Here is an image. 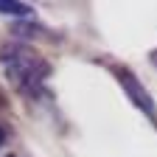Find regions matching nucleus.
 <instances>
[{
	"label": "nucleus",
	"instance_id": "obj_1",
	"mask_svg": "<svg viewBox=\"0 0 157 157\" xmlns=\"http://www.w3.org/2000/svg\"><path fill=\"white\" fill-rule=\"evenodd\" d=\"M0 65L6 67V78L25 95H39L45 78L51 76V65L25 45L0 48Z\"/></svg>",
	"mask_w": 157,
	"mask_h": 157
},
{
	"label": "nucleus",
	"instance_id": "obj_2",
	"mask_svg": "<svg viewBox=\"0 0 157 157\" xmlns=\"http://www.w3.org/2000/svg\"><path fill=\"white\" fill-rule=\"evenodd\" d=\"M112 73H115V78H118V84L124 87L126 98L151 121V126H157V107H154V98L149 95V90H146L140 82H137V76H135L132 70H126V67H112Z\"/></svg>",
	"mask_w": 157,
	"mask_h": 157
},
{
	"label": "nucleus",
	"instance_id": "obj_3",
	"mask_svg": "<svg viewBox=\"0 0 157 157\" xmlns=\"http://www.w3.org/2000/svg\"><path fill=\"white\" fill-rule=\"evenodd\" d=\"M0 14H6V17H28L31 6L20 3V0H0Z\"/></svg>",
	"mask_w": 157,
	"mask_h": 157
},
{
	"label": "nucleus",
	"instance_id": "obj_4",
	"mask_svg": "<svg viewBox=\"0 0 157 157\" xmlns=\"http://www.w3.org/2000/svg\"><path fill=\"white\" fill-rule=\"evenodd\" d=\"M3 143H6V129L0 126V146H3Z\"/></svg>",
	"mask_w": 157,
	"mask_h": 157
},
{
	"label": "nucleus",
	"instance_id": "obj_5",
	"mask_svg": "<svg viewBox=\"0 0 157 157\" xmlns=\"http://www.w3.org/2000/svg\"><path fill=\"white\" fill-rule=\"evenodd\" d=\"M154 65H157V53H154Z\"/></svg>",
	"mask_w": 157,
	"mask_h": 157
},
{
	"label": "nucleus",
	"instance_id": "obj_6",
	"mask_svg": "<svg viewBox=\"0 0 157 157\" xmlns=\"http://www.w3.org/2000/svg\"><path fill=\"white\" fill-rule=\"evenodd\" d=\"M9 157H14V154H9Z\"/></svg>",
	"mask_w": 157,
	"mask_h": 157
}]
</instances>
